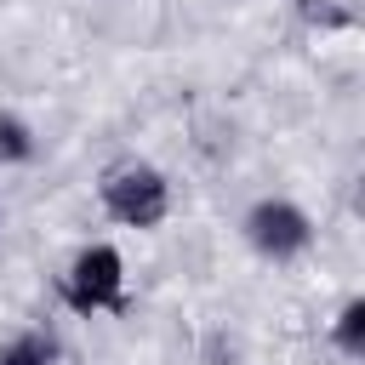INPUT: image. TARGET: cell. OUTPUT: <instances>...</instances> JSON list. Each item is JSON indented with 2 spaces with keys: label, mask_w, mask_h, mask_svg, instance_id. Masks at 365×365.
Returning <instances> with one entry per match:
<instances>
[{
  "label": "cell",
  "mask_w": 365,
  "mask_h": 365,
  "mask_svg": "<svg viewBox=\"0 0 365 365\" xmlns=\"http://www.w3.org/2000/svg\"><path fill=\"white\" fill-rule=\"evenodd\" d=\"M97 194H103V211H108L120 228H154V222H165V211H171V182H165V171H154V165H143V160L114 165Z\"/></svg>",
  "instance_id": "6da1fadb"
},
{
  "label": "cell",
  "mask_w": 365,
  "mask_h": 365,
  "mask_svg": "<svg viewBox=\"0 0 365 365\" xmlns=\"http://www.w3.org/2000/svg\"><path fill=\"white\" fill-rule=\"evenodd\" d=\"M57 291H63V302L74 314H114V308H125V262H120V251L103 245V240L74 251V262H68Z\"/></svg>",
  "instance_id": "7a4b0ae2"
},
{
  "label": "cell",
  "mask_w": 365,
  "mask_h": 365,
  "mask_svg": "<svg viewBox=\"0 0 365 365\" xmlns=\"http://www.w3.org/2000/svg\"><path fill=\"white\" fill-rule=\"evenodd\" d=\"M245 245L257 251V257H268V262H291V257H302L308 251V240H314V222H308V211L302 205H291V200H257L251 211H245Z\"/></svg>",
  "instance_id": "3957f363"
},
{
  "label": "cell",
  "mask_w": 365,
  "mask_h": 365,
  "mask_svg": "<svg viewBox=\"0 0 365 365\" xmlns=\"http://www.w3.org/2000/svg\"><path fill=\"white\" fill-rule=\"evenodd\" d=\"M0 365H57V342L46 331H23L0 348Z\"/></svg>",
  "instance_id": "277c9868"
},
{
  "label": "cell",
  "mask_w": 365,
  "mask_h": 365,
  "mask_svg": "<svg viewBox=\"0 0 365 365\" xmlns=\"http://www.w3.org/2000/svg\"><path fill=\"white\" fill-rule=\"evenodd\" d=\"M331 342L348 354V359H359L365 354V302L354 297V302H342V314H336V325H331Z\"/></svg>",
  "instance_id": "5b68a950"
},
{
  "label": "cell",
  "mask_w": 365,
  "mask_h": 365,
  "mask_svg": "<svg viewBox=\"0 0 365 365\" xmlns=\"http://www.w3.org/2000/svg\"><path fill=\"white\" fill-rule=\"evenodd\" d=\"M34 154V131L17 120V114H0V165H17Z\"/></svg>",
  "instance_id": "8992f818"
},
{
  "label": "cell",
  "mask_w": 365,
  "mask_h": 365,
  "mask_svg": "<svg viewBox=\"0 0 365 365\" xmlns=\"http://www.w3.org/2000/svg\"><path fill=\"white\" fill-rule=\"evenodd\" d=\"M302 11H308L314 23H331V29H342V23H348V11H336V6H325V0H302Z\"/></svg>",
  "instance_id": "52a82bcc"
}]
</instances>
